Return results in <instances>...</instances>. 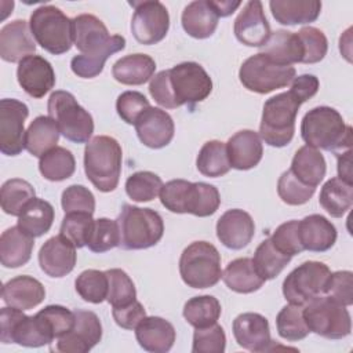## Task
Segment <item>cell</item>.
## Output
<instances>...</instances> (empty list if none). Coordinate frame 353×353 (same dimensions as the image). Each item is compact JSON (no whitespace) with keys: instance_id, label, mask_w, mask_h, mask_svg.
<instances>
[{"instance_id":"obj_1","label":"cell","mask_w":353,"mask_h":353,"mask_svg":"<svg viewBox=\"0 0 353 353\" xmlns=\"http://www.w3.org/2000/svg\"><path fill=\"white\" fill-rule=\"evenodd\" d=\"M73 44L80 51L70 61L72 72L81 79L97 77L113 54L125 48V39L110 36L105 23L92 14H81L73 19Z\"/></svg>"},{"instance_id":"obj_37","label":"cell","mask_w":353,"mask_h":353,"mask_svg":"<svg viewBox=\"0 0 353 353\" xmlns=\"http://www.w3.org/2000/svg\"><path fill=\"white\" fill-rule=\"evenodd\" d=\"M319 203L331 216H343L353 204V183L338 176L328 179L320 190Z\"/></svg>"},{"instance_id":"obj_4","label":"cell","mask_w":353,"mask_h":353,"mask_svg":"<svg viewBox=\"0 0 353 353\" xmlns=\"http://www.w3.org/2000/svg\"><path fill=\"white\" fill-rule=\"evenodd\" d=\"M160 201L171 212L204 218L215 214L221 204V196L214 185L172 179L163 185Z\"/></svg>"},{"instance_id":"obj_26","label":"cell","mask_w":353,"mask_h":353,"mask_svg":"<svg viewBox=\"0 0 353 353\" xmlns=\"http://www.w3.org/2000/svg\"><path fill=\"white\" fill-rule=\"evenodd\" d=\"M135 338L143 350L165 353L174 346L176 332L174 325L165 319L159 316H146L137 325Z\"/></svg>"},{"instance_id":"obj_54","label":"cell","mask_w":353,"mask_h":353,"mask_svg":"<svg viewBox=\"0 0 353 353\" xmlns=\"http://www.w3.org/2000/svg\"><path fill=\"white\" fill-rule=\"evenodd\" d=\"M37 314L48 325L55 339L68 334L74 324V312L61 305H48L37 312Z\"/></svg>"},{"instance_id":"obj_49","label":"cell","mask_w":353,"mask_h":353,"mask_svg":"<svg viewBox=\"0 0 353 353\" xmlns=\"http://www.w3.org/2000/svg\"><path fill=\"white\" fill-rule=\"evenodd\" d=\"M316 188L305 185L301 182L291 170H287L281 174L277 182V193L283 203L288 205H302L307 203L314 194Z\"/></svg>"},{"instance_id":"obj_59","label":"cell","mask_w":353,"mask_h":353,"mask_svg":"<svg viewBox=\"0 0 353 353\" xmlns=\"http://www.w3.org/2000/svg\"><path fill=\"white\" fill-rule=\"evenodd\" d=\"M319 87L320 83L314 74H301L298 77H294L290 91L303 103L317 94Z\"/></svg>"},{"instance_id":"obj_12","label":"cell","mask_w":353,"mask_h":353,"mask_svg":"<svg viewBox=\"0 0 353 353\" xmlns=\"http://www.w3.org/2000/svg\"><path fill=\"white\" fill-rule=\"evenodd\" d=\"M54 339L48 325L37 313L26 316L23 310L11 306L0 310V341L3 343L40 347L51 343Z\"/></svg>"},{"instance_id":"obj_17","label":"cell","mask_w":353,"mask_h":353,"mask_svg":"<svg viewBox=\"0 0 353 353\" xmlns=\"http://www.w3.org/2000/svg\"><path fill=\"white\" fill-rule=\"evenodd\" d=\"M102 338V324L99 317L91 310H74V324L72 330L57 339L54 350L62 353H87Z\"/></svg>"},{"instance_id":"obj_61","label":"cell","mask_w":353,"mask_h":353,"mask_svg":"<svg viewBox=\"0 0 353 353\" xmlns=\"http://www.w3.org/2000/svg\"><path fill=\"white\" fill-rule=\"evenodd\" d=\"M210 4L214 8V11L216 12V15L223 18V17L232 15L240 7L241 3L240 1H230V0H221V1L210 0Z\"/></svg>"},{"instance_id":"obj_60","label":"cell","mask_w":353,"mask_h":353,"mask_svg":"<svg viewBox=\"0 0 353 353\" xmlns=\"http://www.w3.org/2000/svg\"><path fill=\"white\" fill-rule=\"evenodd\" d=\"M338 160V178L352 183V149L335 153Z\"/></svg>"},{"instance_id":"obj_25","label":"cell","mask_w":353,"mask_h":353,"mask_svg":"<svg viewBox=\"0 0 353 353\" xmlns=\"http://www.w3.org/2000/svg\"><path fill=\"white\" fill-rule=\"evenodd\" d=\"M230 167L247 171L259 164L263 154L262 139L252 130H241L232 135L226 142Z\"/></svg>"},{"instance_id":"obj_41","label":"cell","mask_w":353,"mask_h":353,"mask_svg":"<svg viewBox=\"0 0 353 353\" xmlns=\"http://www.w3.org/2000/svg\"><path fill=\"white\" fill-rule=\"evenodd\" d=\"M196 167L200 174L210 178H218L228 174L232 167L228 157L226 143L216 139L205 142L197 154Z\"/></svg>"},{"instance_id":"obj_13","label":"cell","mask_w":353,"mask_h":353,"mask_svg":"<svg viewBox=\"0 0 353 353\" xmlns=\"http://www.w3.org/2000/svg\"><path fill=\"white\" fill-rule=\"evenodd\" d=\"M295 73L294 66L280 65L265 54L258 52L243 62L239 70V79L248 91L269 94L287 87L294 80Z\"/></svg>"},{"instance_id":"obj_44","label":"cell","mask_w":353,"mask_h":353,"mask_svg":"<svg viewBox=\"0 0 353 353\" xmlns=\"http://www.w3.org/2000/svg\"><path fill=\"white\" fill-rule=\"evenodd\" d=\"M276 328L279 335L290 342L305 339L310 332L303 319V307L292 303L285 305L277 313Z\"/></svg>"},{"instance_id":"obj_24","label":"cell","mask_w":353,"mask_h":353,"mask_svg":"<svg viewBox=\"0 0 353 353\" xmlns=\"http://www.w3.org/2000/svg\"><path fill=\"white\" fill-rule=\"evenodd\" d=\"M36 40L32 36L30 26L23 19L12 21L0 30V57L6 62H21L23 58L33 55Z\"/></svg>"},{"instance_id":"obj_18","label":"cell","mask_w":353,"mask_h":353,"mask_svg":"<svg viewBox=\"0 0 353 353\" xmlns=\"http://www.w3.org/2000/svg\"><path fill=\"white\" fill-rule=\"evenodd\" d=\"M233 335L239 346L245 350L259 353L274 349L270 338L269 321L259 313H241L233 320Z\"/></svg>"},{"instance_id":"obj_43","label":"cell","mask_w":353,"mask_h":353,"mask_svg":"<svg viewBox=\"0 0 353 353\" xmlns=\"http://www.w3.org/2000/svg\"><path fill=\"white\" fill-rule=\"evenodd\" d=\"M34 199V188L25 179L12 178L3 183L0 190L1 208L6 214L19 216L25 205Z\"/></svg>"},{"instance_id":"obj_52","label":"cell","mask_w":353,"mask_h":353,"mask_svg":"<svg viewBox=\"0 0 353 353\" xmlns=\"http://www.w3.org/2000/svg\"><path fill=\"white\" fill-rule=\"evenodd\" d=\"M296 34L303 48L302 63H317L325 57L328 41L320 29L314 26H305L296 32Z\"/></svg>"},{"instance_id":"obj_36","label":"cell","mask_w":353,"mask_h":353,"mask_svg":"<svg viewBox=\"0 0 353 353\" xmlns=\"http://www.w3.org/2000/svg\"><path fill=\"white\" fill-rule=\"evenodd\" d=\"M59 134L57 123L50 116H37L26 130L25 148L32 156L40 159L57 146Z\"/></svg>"},{"instance_id":"obj_28","label":"cell","mask_w":353,"mask_h":353,"mask_svg":"<svg viewBox=\"0 0 353 353\" xmlns=\"http://www.w3.org/2000/svg\"><path fill=\"white\" fill-rule=\"evenodd\" d=\"M1 298L7 306L29 310L40 305L46 298L44 285L32 276H17L1 288Z\"/></svg>"},{"instance_id":"obj_2","label":"cell","mask_w":353,"mask_h":353,"mask_svg":"<svg viewBox=\"0 0 353 353\" xmlns=\"http://www.w3.org/2000/svg\"><path fill=\"white\" fill-rule=\"evenodd\" d=\"M212 91V80L197 62H181L161 70L150 79L152 98L165 109L194 105L204 101Z\"/></svg>"},{"instance_id":"obj_40","label":"cell","mask_w":353,"mask_h":353,"mask_svg":"<svg viewBox=\"0 0 353 353\" xmlns=\"http://www.w3.org/2000/svg\"><path fill=\"white\" fill-rule=\"evenodd\" d=\"M76 160L70 150L62 146H55L44 153L39 160V171L47 181L61 182L73 175Z\"/></svg>"},{"instance_id":"obj_11","label":"cell","mask_w":353,"mask_h":353,"mask_svg":"<svg viewBox=\"0 0 353 353\" xmlns=\"http://www.w3.org/2000/svg\"><path fill=\"white\" fill-rule=\"evenodd\" d=\"M303 319L310 332L327 339H342L352 331L350 313L345 305L323 294L303 305Z\"/></svg>"},{"instance_id":"obj_22","label":"cell","mask_w":353,"mask_h":353,"mask_svg":"<svg viewBox=\"0 0 353 353\" xmlns=\"http://www.w3.org/2000/svg\"><path fill=\"white\" fill-rule=\"evenodd\" d=\"M76 247L62 234L48 239L39 251V265L50 277H63L76 265Z\"/></svg>"},{"instance_id":"obj_6","label":"cell","mask_w":353,"mask_h":353,"mask_svg":"<svg viewBox=\"0 0 353 353\" xmlns=\"http://www.w3.org/2000/svg\"><path fill=\"white\" fill-rule=\"evenodd\" d=\"M119 247L123 250H146L156 245L164 233L161 215L152 208L124 204L116 219Z\"/></svg>"},{"instance_id":"obj_56","label":"cell","mask_w":353,"mask_h":353,"mask_svg":"<svg viewBox=\"0 0 353 353\" xmlns=\"http://www.w3.org/2000/svg\"><path fill=\"white\" fill-rule=\"evenodd\" d=\"M325 295L345 305L346 307L353 303V273L350 270H338L331 273Z\"/></svg>"},{"instance_id":"obj_16","label":"cell","mask_w":353,"mask_h":353,"mask_svg":"<svg viewBox=\"0 0 353 353\" xmlns=\"http://www.w3.org/2000/svg\"><path fill=\"white\" fill-rule=\"evenodd\" d=\"M28 106L14 98L0 101V150L6 156H18L25 148V120Z\"/></svg>"},{"instance_id":"obj_5","label":"cell","mask_w":353,"mask_h":353,"mask_svg":"<svg viewBox=\"0 0 353 353\" xmlns=\"http://www.w3.org/2000/svg\"><path fill=\"white\" fill-rule=\"evenodd\" d=\"M120 143L108 135L94 137L84 149V171L90 182L103 193L117 188L121 174Z\"/></svg>"},{"instance_id":"obj_7","label":"cell","mask_w":353,"mask_h":353,"mask_svg":"<svg viewBox=\"0 0 353 353\" xmlns=\"http://www.w3.org/2000/svg\"><path fill=\"white\" fill-rule=\"evenodd\" d=\"M302 102L291 92H280L263 105L259 137L269 146H287L295 132V119Z\"/></svg>"},{"instance_id":"obj_51","label":"cell","mask_w":353,"mask_h":353,"mask_svg":"<svg viewBox=\"0 0 353 353\" xmlns=\"http://www.w3.org/2000/svg\"><path fill=\"white\" fill-rule=\"evenodd\" d=\"M225 347L226 335L218 323L194 330L192 343L193 353H223Z\"/></svg>"},{"instance_id":"obj_8","label":"cell","mask_w":353,"mask_h":353,"mask_svg":"<svg viewBox=\"0 0 353 353\" xmlns=\"http://www.w3.org/2000/svg\"><path fill=\"white\" fill-rule=\"evenodd\" d=\"M32 36L52 55L68 52L73 44V21L55 6H40L29 21Z\"/></svg>"},{"instance_id":"obj_27","label":"cell","mask_w":353,"mask_h":353,"mask_svg":"<svg viewBox=\"0 0 353 353\" xmlns=\"http://www.w3.org/2000/svg\"><path fill=\"white\" fill-rule=\"evenodd\" d=\"M298 234L303 251L324 252L336 241L335 226L323 215L312 214L298 221Z\"/></svg>"},{"instance_id":"obj_3","label":"cell","mask_w":353,"mask_h":353,"mask_svg":"<svg viewBox=\"0 0 353 353\" xmlns=\"http://www.w3.org/2000/svg\"><path fill=\"white\" fill-rule=\"evenodd\" d=\"M301 135L307 146L339 153L352 149V127L345 124L338 110L317 106L309 110L301 123Z\"/></svg>"},{"instance_id":"obj_15","label":"cell","mask_w":353,"mask_h":353,"mask_svg":"<svg viewBox=\"0 0 353 353\" xmlns=\"http://www.w3.org/2000/svg\"><path fill=\"white\" fill-rule=\"evenodd\" d=\"M130 4L134 7L131 33L135 40L145 46L160 43L170 29V15L165 6L157 0L131 1Z\"/></svg>"},{"instance_id":"obj_57","label":"cell","mask_w":353,"mask_h":353,"mask_svg":"<svg viewBox=\"0 0 353 353\" xmlns=\"http://www.w3.org/2000/svg\"><path fill=\"white\" fill-rule=\"evenodd\" d=\"M273 244L281 250L283 252L294 256L296 254H301L303 251L299 234H298V221H287L276 228L273 234L270 236Z\"/></svg>"},{"instance_id":"obj_34","label":"cell","mask_w":353,"mask_h":353,"mask_svg":"<svg viewBox=\"0 0 353 353\" xmlns=\"http://www.w3.org/2000/svg\"><path fill=\"white\" fill-rule=\"evenodd\" d=\"M290 170L301 182L316 188L325 176L327 164L319 149L305 145L295 152Z\"/></svg>"},{"instance_id":"obj_39","label":"cell","mask_w":353,"mask_h":353,"mask_svg":"<svg viewBox=\"0 0 353 353\" xmlns=\"http://www.w3.org/2000/svg\"><path fill=\"white\" fill-rule=\"evenodd\" d=\"M291 259V255L279 250L272 239L268 237L256 247L252 262L258 274L266 281L277 277Z\"/></svg>"},{"instance_id":"obj_45","label":"cell","mask_w":353,"mask_h":353,"mask_svg":"<svg viewBox=\"0 0 353 353\" xmlns=\"http://www.w3.org/2000/svg\"><path fill=\"white\" fill-rule=\"evenodd\" d=\"M161 188V178L152 171L134 172L125 181V193L137 203L152 201L160 194Z\"/></svg>"},{"instance_id":"obj_23","label":"cell","mask_w":353,"mask_h":353,"mask_svg":"<svg viewBox=\"0 0 353 353\" xmlns=\"http://www.w3.org/2000/svg\"><path fill=\"white\" fill-rule=\"evenodd\" d=\"M255 233V223L251 215L240 208L228 210L216 222L218 240L230 250L247 247Z\"/></svg>"},{"instance_id":"obj_31","label":"cell","mask_w":353,"mask_h":353,"mask_svg":"<svg viewBox=\"0 0 353 353\" xmlns=\"http://www.w3.org/2000/svg\"><path fill=\"white\" fill-rule=\"evenodd\" d=\"M219 17L210 4V0H196L189 3L181 17L183 30L194 39H207L214 34Z\"/></svg>"},{"instance_id":"obj_19","label":"cell","mask_w":353,"mask_h":353,"mask_svg":"<svg viewBox=\"0 0 353 353\" xmlns=\"http://www.w3.org/2000/svg\"><path fill=\"white\" fill-rule=\"evenodd\" d=\"M233 32L236 39L248 47H262L268 41L272 32L259 0L244 4L234 19Z\"/></svg>"},{"instance_id":"obj_53","label":"cell","mask_w":353,"mask_h":353,"mask_svg":"<svg viewBox=\"0 0 353 353\" xmlns=\"http://www.w3.org/2000/svg\"><path fill=\"white\" fill-rule=\"evenodd\" d=\"M61 204L68 212H88L94 214L95 211V197L91 190L83 185H70L62 192Z\"/></svg>"},{"instance_id":"obj_14","label":"cell","mask_w":353,"mask_h":353,"mask_svg":"<svg viewBox=\"0 0 353 353\" xmlns=\"http://www.w3.org/2000/svg\"><path fill=\"white\" fill-rule=\"evenodd\" d=\"M330 276L331 270L325 263L306 261L284 279L283 295L290 303L303 306L314 296L325 294Z\"/></svg>"},{"instance_id":"obj_33","label":"cell","mask_w":353,"mask_h":353,"mask_svg":"<svg viewBox=\"0 0 353 353\" xmlns=\"http://www.w3.org/2000/svg\"><path fill=\"white\" fill-rule=\"evenodd\" d=\"M156 70V62L146 54H130L113 63L112 74L116 81L125 85H141L150 80Z\"/></svg>"},{"instance_id":"obj_38","label":"cell","mask_w":353,"mask_h":353,"mask_svg":"<svg viewBox=\"0 0 353 353\" xmlns=\"http://www.w3.org/2000/svg\"><path fill=\"white\" fill-rule=\"evenodd\" d=\"M52 222L54 207L47 200L37 197L30 200L18 216V226L33 237H41L46 234L51 229Z\"/></svg>"},{"instance_id":"obj_42","label":"cell","mask_w":353,"mask_h":353,"mask_svg":"<svg viewBox=\"0 0 353 353\" xmlns=\"http://www.w3.org/2000/svg\"><path fill=\"white\" fill-rule=\"evenodd\" d=\"M221 313V303L212 295L193 296L183 306V317L194 328H203L215 324Z\"/></svg>"},{"instance_id":"obj_20","label":"cell","mask_w":353,"mask_h":353,"mask_svg":"<svg viewBox=\"0 0 353 353\" xmlns=\"http://www.w3.org/2000/svg\"><path fill=\"white\" fill-rule=\"evenodd\" d=\"M135 131L139 141L150 149L167 146L175 132L172 117L160 108H148L135 121Z\"/></svg>"},{"instance_id":"obj_35","label":"cell","mask_w":353,"mask_h":353,"mask_svg":"<svg viewBox=\"0 0 353 353\" xmlns=\"http://www.w3.org/2000/svg\"><path fill=\"white\" fill-rule=\"evenodd\" d=\"M226 287L239 294H251L258 291L265 280L258 274L251 258H237L228 263L222 272Z\"/></svg>"},{"instance_id":"obj_30","label":"cell","mask_w":353,"mask_h":353,"mask_svg":"<svg viewBox=\"0 0 353 353\" xmlns=\"http://www.w3.org/2000/svg\"><path fill=\"white\" fill-rule=\"evenodd\" d=\"M273 18L281 25H305L314 22L321 12L319 0H270Z\"/></svg>"},{"instance_id":"obj_47","label":"cell","mask_w":353,"mask_h":353,"mask_svg":"<svg viewBox=\"0 0 353 353\" xmlns=\"http://www.w3.org/2000/svg\"><path fill=\"white\" fill-rule=\"evenodd\" d=\"M108 276V296L106 301L112 307L130 305L137 299V290L134 281L121 269L106 270Z\"/></svg>"},{"instance_id":"obj_32","label":"cell","mask_w":353,"mask_h":353,"mask_svg":"<svg viewBox=\"0 0 353 353\" xmlns=\"http://www.w3.org/2000/svg\"><path fill=\"white\" fill-rule=\"evenodd\" d=\"M261 52L280 65L302 63L303 48L296 33L276 30L270 33L268 41L261 47Z\"/></svg>"},{"instance_id":"obj_55","label":"cell","mask_w":353,"mask_h":353,"mask_svg":"<svg viewBox=\"0 0 353 353\" xmlns=\"http://www.w3.org/2000/svg\"><path fill=\"white\" fill-rule=\"evenodd\" d=\"M150 108L149 101L142 92L138 91H124L119 95L116 101V110L117 114L121 117L123 121L127 124H135L137 119Z\"/></svg>"},{"instance_id":"obj_9","label":"cell","mask_w":353,"mask_h":353,"mask_svg":"<svg viewBox=\"0 0 353 353\" xmlns=\"http://www.w3.org/2000/svg\"><path fill=\"white\" fill-rule=\"evenodd\" d=\"M179 274L192 288H210L222 279L221 254L208 241H193L181 254Z\"/></svg>"},{"instance_id":"obj_10","label":"cell","mask_w":353,"mask_h":353,"mask_svg":"<svg viewBox=\"0 0 353 353\" xmlns=\"http://www.w3.org/2000/svg\"><path fill=\"white\" fill-rule=\"evenodd\" d=\"M47 110L68 141L74 143L90 142L94 132L92 116L77 103L73 94L62 90L54 91L48 98Z\"/></svg>"},{"instance_id":"obj_48","label":"cell","mask_w":353,"mask_h":353,"mask_svg":"<svg viewBox=\"0 0 353 353\" xmlns=\"http://www.w3.org/2000/svg\"><path fill=\"white\" fill-rule=\"evenodd\" d=\"M94 221L92 214L88 212H68L62 219L59 234L73 243L76 248H81L88 243Z\"/></svg>"},{"instance_id":"obj_21","label":"cell","mask_w":353,"mask_h":353,"mask_svg":"<svg viewBox=\"0 0 353 353\" xmlns=\"http://www.w3.org/2000/svg\"><path fill=\"white\" fill-rule=\"evenodd\" d=\"M17 79L22 90L32 98H43L55 85L51 63L40 55L23 58L17 68Z\"/></svg>"},{"instance_id":"obj_50","label":"cell","mask_w":353,"mask_h":353,"mask_svg":"<svg viewBox=\"0 0 353 353\" xmlns=\"http://www.w3.org/2000/svg\"><path fill=\"white\" fill-rule=\"evenodd\" d=\"M119 228L117 222L109 218H98L94 221V226L87 243L90 251L102 254L119 247Z\"/></svg>"},{"instance_id":"obj_58","label":"cell","mask_w":353,"mask_h":353,"mask_svg":"<svg viewBox=\"0 0 353 353\" xmlns=\"http://www.w3.org/2000/svg\"><path fill=\"white\" fill-rule=\"evenodd\" d=\"M112 316L116 324L124 330H135L142 319L146 317L145 307L137 299L130 305L113 307Z\"/></svg>"},{"instance_id":"obj_46","label":"cell","mask_w":353,"mask_h":353,"mask_svg":"<svg viewBox=\"0 0 353 353\" xmlns=\"http://www.w3.org/2000/svg\"><path fill=\"white\" fill-rule=\"evenodd\" d=\"M76 292L81 299L90 303H101L108 296L106 272L88 269L81 272L74 281Z\"/></svg>"},{"instance_id":"obj_29","label":"cell","mask_w":353,"mask_h":353,"mask_svg":"<svg viewBox=\"0 0 353 353\" xmlns=\"http://www.w3.org/2000/svg\"><path fill=\"white\" fill-rule=\"evenodd\" d=\"M34 247V237L22 228L11 226L0 237V261L4 268H19L29 262Z\"/></svg>"}]
</instances>
